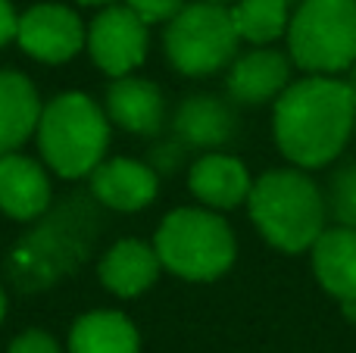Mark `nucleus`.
<instances>
[{
  "label": "nucleus",
  "mask_w": 356,
  "mask_h": 353,
  "mask_svg": "<svg viewBox=\"0 0 356 353\" xmlns=\"http://www.w3.org/2000/svg\"><path fill=\"white\" fill-rule=\"evenodd\" d=\"M16 28H19V16L13 13L10 0H0V47L16 38Z\"/></svg>",
  "instance_id": "23"
},
{
  "label": "nucleus",
  "mask_w": 356,
  "mask_h": 353,
  "mask_svg": "<svg viewBox=\"0 0 356 353\" xmlns=\"http://www.w3.org/2000/svg\"><path fill=\"white\" fill-rule=\"evenodd\" d=\"M353 135H356V131H353Z\"/></svg>",
  "instance_id": "27"
},
{
  "label": "nucleus",
  "mask_w": 356,
  "mask_h": 353,
  "mask_svg": "<svg viewBox=\"0 0 356 353\" xmlns=\"http://www.w3.org/2000/svg\"><path fill=\"white\" fill-rule=\"evenodd\" d=\"M284 38L291 63L303 72H347L356 63V0H300Z\"/></svg>",
  "instance_id": "5"
},
{
  "label": "nucleus",
  "mask_w": 356,
  "mask_h": 353,
  "mask_svg": "<svg viewBox=\"0 0 356 353\" xmlns=\"http://www.w3.org/2000/svg\"><path fill=\"white\" fill-rule=\"evenodd\" d=\"M247 210L259 235L284 254L313 250L328 229L325 197L303 169H272L259 175L247 197Z\"/></svg>",
  "instance_id": "2"
},
{
  "label": "nucleus",
  "mask_w": 356,
  "mask_h": 353,
  "mask_svg": "<svg viewBox=\"0 0 356 353\" xmlns=\"http://www.w3.org/2000/svg\"><path fill=\"white\" fill-rule=\"evenodd\" d=\"M166 56L181 75H213L234 60L238 31L232 22V10L216 3H188L166 25Z\"/></svg>",
  "instance_id": "6"
},
{
  "label": "nucleus",
  "mask_w": 356,
  "mask_h": 353,
  "mask_svg": "<svg viewBox=\"0 0 356 353\" xmlns=\"http://www.w3.org/2000/svg\"><path fill=\"white\" fill-rule=\"evenodd\" d=\"M91 191L104 206L119 213H135L154 204L160 181L150 166L138 160H110L91 172Z\"/></svg>",
  "instance_id": "11"
},
{
  "label": "nucleus",
  "mask_w": 356,
  "mask_h": 353,
  "mask_svg": "<svg viewBox=\"0 0 356 353\" xmlns=\"http://www.w3.org/2000/svg\"><path fill=\"white\" fill-rule=\"evenodd\" d=\"M106 110L113 122L131 135H156L166 119V100L154 81L125 75L113 81L106 91Z\"/></svg>",
  "instance_id": "14"
},
{
  "label": "nucleus",
  "mask_w": 356,
  "mask_h": 353,
  "mask_svg": "<svg viewBox=\"0 0 356 353\" xmlns=\"http://www.w3.org/2000/svg\"><path fill=\"white\" fill-rule=\"evenodd\" d=\"M110 144V122L88 94L66 91L54 97L38 122V147L63 179H81L100 166Z\"/></svg>",
  "instance_id": "3"
},
{
  "label": "nucleus",
  "mask_w": 356,
  "mask_h": 353,
  "mask_svg": "<svg viewBox=\"0 0 356 353\" xmlns=\"http://www.w3.org/2000/svg\"><path fill=\"white\" fill-rule=\"evenodd\" d=\"M175 131L191 147H222L234 135V116L219 97L197 94L178 106Z\"/></svg>",
  "instance_id": "18"
},
{
  "label": "nucleus",
  "mask_w": 356,
  "mask_h": 353,
  "mask_svg": "<svg viewBox=\"0 0 356 353\" xmlns=\"http://www.w3.org/2000/svg\"><path fill=\"white\" fill-rule=\"evenodd\" d=\"M154 250L160 263L184 281H213L225 275L234 263L238 244L222 216L209 210H181L169 213L156 229Z\"/></svg>",
  "instance_id": "4"
},
{
  "label": "nucleus",
  "mask_w": 356,
  "mask_h": 353,
  "mask_svg": "<svg viewBox=\"0 0 356 353\" xmlns=\"http://www.w3.org/2000/svg\"><path fill=\"white\" fill-rule=\"evenodd\" d=\"M6 353H60V347H56V341L50 335H44V331H22V335L10 344Z\"/></svg>",
  "instance_id": "22"
},
{
  "label": "nucleus",
  "mask_w": 356,
  "mask_h": 353,
  "mask_svg": "<svg viewBox=\"0 0 356 353\" xmlns=\"http://www.w3.org/2000/svg\"><path fill=\"white\" fill-rule=\"evenodd\" d=\"M3 313H6V297H3V291H0V319H3Z\"/></svg>",
  "instance_id": "25"
},
{
  "label": "nucleus",
  "mask_w": 356,
  "mask_h": 353,
  "mask_svg": "<svg viewBox=\"0 0 356 353\" xmlns=\"http://www.w3.org/2000/svg\"><path fill=\"white\" fill-rule=\"evenodd\" d=\"M163 263L156 256L154 247H147L144 241H119L100 260V281L119 297H138L141 291H147L156 281Z\"/></svg>",
  "instance_id": "16"
},
{
  "label": "nucleus",
  "mask_w": 356,
  "mask_h": 353,
  "mask_svg": "<svg viewBox=\"0 0 356 353\" xmlns=\"http://www.w3.org/2000/svg\"><path fill=\"white\" fill-rule=\"evenodd\" d=\"M334 206L341 213V225L356 229V169L341 172V179L334 181Z\"/></svg>",
  "instance_id": "21"
},
{
  "label": "nucleus",
  "mask_w": 356,
  "mask_h": 353,
  "mask_svg": "<svg viewBox=\"0 0 356 353\" xmlns=\"http://www.w3.org/2000/svg\"><path fill=\"white\" fill-rule=\"evenodd\" d=\"M50 206L47 172L35 160L19 154L0 156V210L10 219L29 222Z\"/></svg>",
  "instance_id": "12"
},
{
  "label": "nucleus",
  "mask_w": 356,
  "mask_h": 353,
  "mask_svg": "<svg viewBox=\"0 0 356 353\" xmlns=\"http://www.w3.org/2000/svg\"><path fill=\"white\" fill-rule=\"evenodd\" d=\"M203 3H216V6H228V3H238V0H203Z\"/></svg>",
  "instance_id": "24"
},
{
  "label": "nucleus",
  "mask_w": 356,
  "mask_h": 353,
  "mask_svg": "<svg viewBox=\"0 0 356 353\" xmlns=\"http://www.w3.org/2000/svg\"><path fill=\"white\" fill-rule=\"evenodd\" d=\"M275 144L297 169H322L356 131V88L338 75L291 81L272 113Z\"/></svg>",
  "instance_id": "1"
},
{
  "label": "nucleus",
  "mask_w": 356,
  "mask_h": 353,
  "mask_svg": "<svg viewBox=\"0 0 356 353\" xmlns=\"http://www.w3.org/2000/svg\"><path fill=\"white\" fill-rule=\"evenodd\" d=\"M79 3H88V6H94V3H110V0H79Z\"/></svg>",
  "instance_id": "26"
},
{
  "label": "nucleus",
  "mask_w": 356,
  "mask_h": 353,
  "mask_svg": "<svg viewBox=\"0 0 356 353\" xmlns=\"http://www.w3.org/2000/svg\"><path fill=\"white\" fill-rule=\"evenodd\" d=\"M313 272L338 304H356V229L332 225L313 244Z\"/></svg>",
  "instance_id": "13"
},
{
  "label": "nucleus",
  "mask_w": 356,
  "mask_h": 353,
  "mask_svg": "<svg viewBox=\"0 0 356 353\" xmlns=\"http://www.w3.org/2000/svg\"><path fill=\"white\" fill-rule=\"evenodd\" d=\"M125 6H129L144 25H156V22H172L188 3H184V0H125Z\"/></svg>",
  "instance_id": "20"
},
{
  "label": "nucleus",
  "mask_w": 356,
  "mask_h": 353,
  "mask_svg": "<svg viewBox=\"0 0 356 353\" xmlns=\"http://www.w3.org/2000/svg\"><path fill=\"white\" fill-rule=\"evenodd\" d=\"M72 353H138L141 338L129 316L113 310H94L72 325L69 335Z\"/></svg>",
  "instance_id": "17"
},
{
  "label": "nucleus",
  "mask_w": 356,
  "mask_h": 353,
  "mask_svg": "<svg viewBox=\"0 0 356 353\" xmlns=\"http://www.w3.org/2000/svg\"><path fill=\"white\" fill-rule=\"evenodd\" d=\"M41 100L22 72L0 69V156L13 154L41 122Z\"/></svg>",
  "instance_id": "15"
},
{
  "label": "nucleus",
  "mask_w": 356,
  "mask_h": 353,
  "mask_svg": "<svg viewBox=\"0 0 356 353\" xmlns=\"http://www.w3.org/2000/svg\"><path fill=\"white\" fill-rule=\"evenodd\" d=\"M291 85V56L272 47H257L238 56L228 72V94L238 104H269L284 94Z\"/></svg>",
  "instance_id": "9"
},
{
  "label": "nucleus",
  "mask_w": 356,
  "mask_h": 353,
  "mask_svg": "<svg viewBox=\"0 0 356 353\" xmlns=\"http://www.w3.org/2000/svg\"><path fill=\"white\" fill-rule=\"evenodd\" d=\"M188 188L209 210H234V206L247 204V197L253 191V181L247 166L238 156L207 154L191 166Z\"/></svg>",
  "instance_id": "10"
},
{
  "label": "nucleus",
  "mask_w": 356,
  "mask_h": 353,
  "mask_svg": "<svg viewBox=\"0 0 356 353\" xmlns=\"http://www.w3.org/2000/svg\"><path fill=\"white\" fill-rule=\"evenodd\" d=\"M85 44L97 69L113 79H125L147 56V25L129 6H106L91 22Z\"/></svg>",
  "instance_id": "7"
},
{
  "label": "nucleus",
  "mask_w": 356,
  "mask_h": 353,
  "mask_svg": "<svg viewBox=\"0 0 356 353\" xmlns=\"http://www.w3.org/2000/svg\"><path fill=\"white\" fill-rule=\"evenodd\" d=\"M19 47L41 63H66L88 41L85 25L69 6L38 3L19 19L16 28Z\"/></svg>",
  "instance_id": "8"
},
{
  "label": "nucleus",
  "mask_w": 356,
  "mask_h": 353,
  "mask_svg": "<svg viewBox=\"0 0 356 353\" xmlns=\"http://www.w3.org/2000/svg\"><path fill=\"white\" fill-rule=\"evenodd\" d=\"M228 10H232V22L241 41L266 47L282 35H288L291 0H238Z\"/></svg>",
  "instance_id": "19"
}]
</instances>
